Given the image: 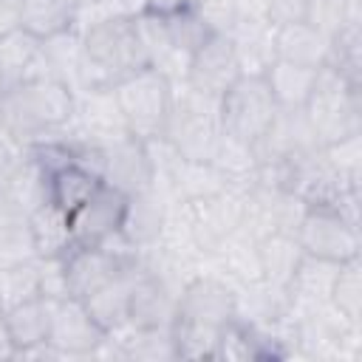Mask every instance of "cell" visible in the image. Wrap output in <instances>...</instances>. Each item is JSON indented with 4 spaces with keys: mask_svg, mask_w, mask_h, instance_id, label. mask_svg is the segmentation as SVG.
<instances>
[{
    "mask_svg": "<svg viewBox=\"0 0 362 362\" xmlns=\"http://www.w3.org/2000/svg\"><path fill=\"white\" fill-rule=\"evenodd\" d=\"M31 260H37V249H34L28 221L23 218V221L0 223V272L20 263H31Z\"/></svg>",
    "mask_w": 362,
    "mask_h": 362,
    "instance_id": "42",
    "label": "cell"
},
{
    "mask_svg": "<svg viewBox=\"0 0 362 362\" xmlns=\"http://www.w3.org/2000/svg\"><path fill=\"white\" fill-rule=\"evenodd\" d=\"M308 204L280 187H263L252 184L243 192V215H240V229H246L255 238L272 235V232H297Z\"/></svg>",
    "mask_w": 362,
    "mask_h": 362,
    "instance_id": "9",
    "label": "cell"
},
{
    "mask_svg": "<svg viewBox=\"0 0 362 362\" xmlns=\"http://www.w3.org/2000/svg\"><path fill=\"white\" fill-rule=\"evenodd\" d=\"M90 3H93V0H76V6H79V8H82V6H90Z\"/></svg>",
    "mask_w": 362,
    "mask_h": 362,
    "instance_id": "54",
    "label": "cell"
},
{
    "mask_svg": "<svg viewBox=\"0 0 362 362\" xmlns=\"http://www.w3.org/2000/svg\"><path fill=\"white\" fill-rule=\"evenodd\" d=\"M161 20H164V28H167L173 45L181 48L184 54H189V57L212 37V31L206 28V23L195 14V8H192L189 3H187L184 8H178V11L161 14Z\"/></svg>",
    "mask_w": 362,
    "mask_h": 362,
    "instance_id": "39",
    "label": "cell"
},
{
    "mask_svg": "<svg viewBox=\"0 0 362 362\" xmlns=\"http://www.w3.org/2000/svg\"><path fill=\"white\" fill-rule=\"evenodd\" d=\"M257 255H260V274L269 283L288 286L300 260L305 257L297 235L291 232H272L257 238Z\"/></svg>",
    "mask_w": 362,
    "mask_h": 362,
    "instance_id": "29",
    "label": "cell"
},
{
    "mask_svg": "<svg viewBox=\"0 0 362 362\" xmlns=\"http://www.w3.org/2000/svg\"><path fill=\"white\" fill-rule=\"evenodd\" d=\"M48 76L42 59V37L25 31L23 25L0 37V88Z\"/></svg>",
    "mask_w": 362,
    "mask_h": 362,
    "instance_id": "19",
    "label": "cell"
},
{
    "mask_svg": "<svg viewBox=\"0 0 362 362\" xmlns=\"http://www.w3.org/2000/svg\"><path fill=\"white\" fill-rule=\"evenodd\" d=\"M113 93L119 99V107L124 113L127 130L136 139H153L161 136L167 113H170V99H173V85L153 68H141L113 85Z\"/></svg>",
    "mask_w": 362,
    "mask_h": 362,
    "instance_id": "6",
    "label": "cell"
},
{
    "mask_svg": "<svg viewBox=\"0 0 362 362\" xmlns=\"http://www.w3.org/2000/svg\"><path fill=\"white\" fill-rule=\"evenodd\" d=\"M189 6L212 34H229L238 23L235 0H189Z\"/></svg>",
    "mask_w": 362,
    "mask_h": 362,
    "instance_id": "45",
    "label": "cell"
},
{
    "mask_svg": "<svg viewBox=\"0 0 362 362\" xmlns=\"http://www.w3.org/2000/svg\"><path fill=\"white\" fill-rule=\"evenodd\" d=\"M76 0H23L20 25L37 37H51L57 31L76 25Z\"/></svg>",
    "mask_w": 362,
    "mask_h": 362,
    "instance_id": "34",
    "label": "cell"
},
{
    "mask_svg": "<svg viewBox=\"0 0 362 362\" xmlns=\"http://www.w3.org/2000/svg\"><path fill=\"white\" fill-rule=\"evenodd\" d=\"M25 221H28V229H31V238H34L37 257L65 255V252L74 246L71 215H68L65 209H59L57 204L45 201V204L37 206Z\"/></svg>",
    "mask_w": 362,
    "mask_h": 362,
    "instance_id": "30",
    "label": "cell"
},
{
    "mask_svg": "<svg viewBox=\"0 0 362 362\" xmlns=\"http://www.w3.org/2000/svg\"><path fill=\"white\" fill-rule=\"evenodd\" d=\"M71 119L74 90L54 76L0 88V124L23 150L42 139L65 136Z\"/></svg>",
    "mask_w": 362,
    "mask_h": 362,
    "instance_id": "1",
    "label": "cell"
},
{
    "mask_svg": "<svg viewBox=\"0 0 362 362\" xmlns=\"http://www.w3.org/2000/svg\"><path fill=\"white\" fill-rule=\"evenodd\" d=\"M277 102L263 76H238L229 90L221 96V127L229 136H238L255 144L272 124Z\"/></svg>",
    "mask_w": 362,
    "mask_h": 362,
    "instance_id": "7",
    "label": "cell"
},
{
    "mask_svg": "<svg viewBox=\"0 0 362 362\" xmlns=\"http://www.w3.org/2000/svg\"><path fill=\"white\" fill-rule=\"evenodd\" d=\"M3 189L14 201V206L28 218L37 206L48 201V175L40 170V164L23 150V156L0 175Z\"/></svg>",
    "mask_w": 362,
    "mask_h": 362,
    "instance_id": "27",
    "label": "cell"
},
{
    "mask_svg": "<svg viewBox=\"0 0 362 362\" xmlns=\"http://www.w3.org/2000/svg\"><path fill=\"white\" fill-rule=\"evenodd\" d=\"M82 34V74L79 88H113L130 74L147 68V57L133 20H99Z\"/></svg>",
    "mask_w": 362,
    "mask_h": 362,
    "instance_id": "2",
    "label": "cell"
},
{
    "mask_svg": "<svg viewBox=\"0 0 362 362\" xmlns=\"http://www.w3.org/2000/svg\"><path fill=\"white\" fill-rule=\"evenodd\" d=\"M71 136H76L82 141H90V144H99V147L130 136L113 88H82V90H74Z\"/></svg>",
    "mask_w": 362,
    "mask_h": 362,
    "instance_id": "10",
    "label": "cell"
},
{
    "mask_svg": "<svg viewBox=\"0 0 362 362\" xmlns=\"http://www.w3.org/2000/svg\"><path fill=\"white\" fill-rule=\"evenodd\" d=\"M0 311H3V303H0Z\"/></svg>",
    "mask_w": 362,
    "mask_h": 362,
    "instance_id": "55",
    "label": "cell"
},
{
    "mask_svg": "<svg viewBox=\"0 0 362 362\" xmlns=\"http://www.w3.org/2000/svg\"><path fill=\"white\" fill-rule=\"evenodd\" d=\"M99 187H102V178H99L93 170H88L85 164L74 161V164L57 170V173L48 178V201L57 204L59 209H65V212L71 215V212H74L76 206H82Z\"/></svg>",
    "mask_w": 362,
    "mask_h": 362,
    "instance_id": "33",
    "label": "cell"
},
{
    "mask_svg": "<svg viewBox=\"0 0 362 362\" xmlns=\"http://www.w3.org/2000/svg\"><path fill=\"white\" fill-rule=\"evenodd\" d=\"M206 272L221 274L232 286H246L260 280V255H257V238L249 235L246 229H235L209 257H206Z\"/></svg>",
    "mask_w": 362,
    "mask_h": 362,
    "instance_id": "21",
    "label": "cell"
},
{
    "mask_svg": "<svg viewBox=\"0 0 362 362\" xmlns=\"http://www.w3.org/2000/svg\"><path fill=\"white\" fill-rule=\"evenodd\" d=\"M20 156H23V147H20V144L6 133V127L0 124V175H3Z\"/></svg>",
    "mask_w": 362,
    "mask_h": 362,
    "instance_id": "48",
    "label": "cell"
},
{
    "mask_svg": "<svg viewBox=\"0 0 362 362\" xmlns=\"http://www.w3.org/2000/svg\"><path fill=\"white\" fill-rule=\"evenodd\" d=\"M337 272H339V263L305 255L300 260L291 283L286 286L288 288V297H291V314H300V311L325 305L331 300V286H334Z\"/></svg>",
    "mask_w": 362,
    "mask_h": 362,
    "instance_id": "25",
    "label": "cell"
},
{
    "mask_svg": "<svg viewBox=\"0 0 362 362\" xmlns=\"http://www.w3.org/2000/svg\"><path fill=\"white\" fill-rule=\"evenodd\" d=\"M25 215L14 206V201L8 198V192L3 189V184H0V223H11V221H23Z\"/></svg>",
    "mask_w": 362,
    "mask_h": 362,
    "instance_id": "49",
    "label": "cell"
},
{
    "mask_svg": "<svg viewBox=\"0 0 362 362\" xmlns=\"http://www.w3.org/2000/svg\"><path fill=\"white\" fill-rule=\"evenodd\" d=\"M223 178L218 175V170L209 161H189L181 158L173 175V198L187 201V198H201V195H212L218 189H223Z\"/></svg>",
    "mask_w": 362,
    "mask_h": 362,
    "instance_id": "37",
    "label": "cell"
},
{
    "mask_svg": "<svg viewBox=\"0 0 362 362\" xmlns=\"http://www.w3.org/2000/svg\"><path fill=\"white\" fill-rule=\"evenodd\" d=\"M325 68L339 74L348 85L362 88V28L345 25L331 37V54Z\"/></svg>",
    "mask_w": 362,
    "mask_h": 362,
    "instance_id": "35",
    "label": "cell"
},
{
    "mask_svg": "<svg viewBox=\"0 0 362 362\" xmlns=\"http://www.w3.org/2000/svg\"><path fill=\"white\" fill-rule=\"evenodd\" d=\"M3 3L11 6V8H17V11H20V6H23V0H3Z\"/></svg>",
    "mask_w": 362,
    "mask_h": 362,
    "instance_id": "53",
    "label": "cell"
},
{
    "mask_svg": "<svg viewBox=\"0 0 362 362\" xmlns=\"http://www.w3.org/2000/svg\"><path fill=\"white\" fill-rule=\"evenodd\" d=\"M348 322L362 325V263L359 257L339 263V272L331 286V300H328Z\"/></svg>",
    "mask_w": 362,
    "mask_h": 362,
    "instance_id": "38",
    "label": "cell"
},
{
    "mask_svg": "<svg viewBox=\"0 0 362 362\" xmlns=\"http://www.w3.org/2000/svg\"><path fill=\"white\" fill-rule=\"evenodd\" d=\"M317 147H320V141H317L303 107H277L269 130L255 141L257 164L277 161V158H297Z\"/></svg>",
    "mask_w": 362,
    "mask_h": 362,
    "instance_id": "16",
    "label": "cell"
},
{
    "mask_svg": "<svg viewBox=\"0 0 362 362\" xmlns=\"http://www.w3.org/2000/svg\"><path fill=\"white\" fill-rule=\"evenodd\" d=\"M189 0H147V11L153 14H170V11H178L184 8Z\"/></svg>",
    "mask_w": 362,
    "mask_h": 362,
    "instance_id": "52",
    "label": "cell"
},
{
    "mask_svg": "<svg viewBox=\"0 0 362 362\" xmlns=\"http://www.w3.org/2000/svg\"><path fill=\"white\" fill-rule=\"evenodd\" d=\"M17 25H20V14H17V8H11V6H6V3L0 0V37L8 34L11 28H17Z\"/></svg>",
    "mask_w": 362,
    "mask_h": 362,
    "instance_id": "51",
    "label": "cell"
},
{
    "mask_svg": "<svg viewBox=\"0 0 362 362\" xmlns=\"http://www.w3.org/2000/svg\"><path fill=\"white\" fill-rule=\"evenodd\" d=\"M37 274H40V297L54 300V303L71 297L68 272H65V255L37 257Z\"/></svg>",
    "mask_w": 362,
    "mask_h": 362,
    "instance_id": "44",
    "label": "cell"
},
{
    "mask_svg": "<svg viewBox=\"0 0 362 362\" xmlns=\"http://www.w3.org/2000/svg\"><path fill=\"white\" fill-rule=\"evenodd\" d=\"M240 68V76H266L272 62L277 59L274 51V23L257 20V23H235V28L226 34Z\"/></svg>",
    "mask_w": 362,
    "mask_h": 362,
    "instance_id": "23",
    "label": "cell"
},
{
    "mask_svg": "<svg viewBox=\"0 0 362 362\" xmlns=\"http://www.w3.org/2000/svg\"><path fill=\"white\" fill-rule=\"evenodd\" d=\"M99 178H102V184H107L124 195H136V192L150 189L153 187V167H150L144 139L124 136L113 144H102Z\"/></svg>",
    "mask_w": 362,
    "mask_h": 362,
    "instance_id": "13",
    "label": "cell"
},
{
    "mask_svg": "<svg viewBox=\"0 0 362 362\" xmlns=\"http://www.w3.org/2000/svg\"><path fill=\"white\" fill-rule=\"evenodd\" d=\"M305 14V0H269V23L286 25L297 23Z\"/></svg>",
    "mask_w": 362,
    "mask_h": 362,
    "instance_id": "46",
    "label": "cell"
},
{
    "mask_svg": "<svg viewBox=\"0 0 362 362\" xmlns=\"http://www.w3.org/2000/svg\"><path fill=\"white\" fill-rule=\"evenodd\" d=\"M170 334L175 345V359H215L221 328L175 317L170 325Z\"/></svg>",
    "mask_w": 362,
    "mask_h": 362,
    "instance_id": "36",
    "label": "cell"
},
{
    "mask_svg": "<svg viewBox=\"0 0 362 362\" xmlns=\"http://www.w3.org/2000/svg\"><path fill=\"white\" fill-rule=\"evenodd\" d=\"M320 150H322V158L328 161V167L342 181L359 187V178H362V133H351L345 139L320 144Z\"/></svg>",
    "mask_w": 362,
    "mask_h": 362,
    "instance_id": "40",
    "label": "cell"
},
{
    "mask_svg": "<svg viewBox=\"0 0 362 362\" xmlns=\"http://www.w3.org/2000/svg\"><path fill=\"white\" fill-rule=\"evenodd\" d=\"M243 192L246 189L223 187V189H218L212 195L187 198V201L175 204V209H178L192 243L198 246V252L204 257H209L235 229H240Z\"/></svg>",
    "mask_w": 362,
    "mask_h": 362,
    "instance_id": "5",
    "label": "cell"
},
{
    "mask_svg": "<svg viewBox=\"0 0 362 362\" xmlns=\"http://www.w3.org/2000/svg\"><path fill=\"white\" fill-rule=\"evenodd\" d=\"M274 51L277 59L305 65V68H322L331 54V37L308 25L305 20L274 25Z\"/></svg>",
    "mask_w": 362,
    "mask_h": 362,
    "instance_id": "24",
    "label": "cell"
},
{
    "mask_svg": "<svg viewBox=\"0 0 362 362\" xmlns=\"http://www.w3.org/2000/svg\"><path fill=\"white\" fill-rule=\"evenodd\" d=\"M303 20L308 25H314L317 31H322L325 37H334L337 31H342L348 25L345 3L342 0H305Z\"/></svg>",
    "mask_w": 362,
    "mask_h": 362,
    "instance_id": "43",
    "label": "cell"
},
{
    "mask_svg": "<svg viewBox=\"0 0 362 362\" xmlns=\"http://www.w3.org/2000/svg\"><path fill=\"white\" fill-rule=\"evenodd\" d=\"M175 317L223 328L229 320H235V286L215 272H198L181 288Z\"/></svg>",
    "mask_w": 362,
    "mask_h": 362,
    "instance_id": "11",
    "label": "cell"
},
{
    "mask_svg": "<svg viewBox=\"0 0 362 362\" xmlns=\"http://www.w3.org/2000/svg\"><path fill=\"white\" fill-rule=\"evenodd\" d=\"M178 294L181 291L175 286H170L164 277H158L141 263V272L130 294L127 322L139 328H170L178 311Z\"/></svg>",
    "mask_w": 362,
    "mask_h": 362,
    "instance_id": "17",
    "label": "cell"
},
{
    "mask_svg": "<svg viewBox=\"0 0 362 362\" xmlns=\"http://www.w3.org/2000/svg\"><path fill=\"white\" fill-rule=\"evenodd\" d=\"M317 74H320V68H305V65L274 59L263 79H266L277 107H305V102L317 85Z\"/></svg>",
    "mask_w": 362,
    "mask_h": 362,
    "instance_id": "32",
    "label": "cell"
},
{
    "mask_svg": "<svg viewBox=\"0 0 362 362\" xmlns=\"http://www.w3.org/2000/svg\"><path fill=\"white\" fill-rule=\"evenodd\" d=\"M235 11H238V23L269 20V0H235Z\"/></svg>",
    "mask_w": 362,
    "mask_h": 362,
    "instance_id": "47",
    "label": "cell"
},
{
    "mask_svg": "<svg viewBox=\"0 0 362 362\" xmlns=\"http://www.w3.org/2000/svg\"><path fill=\"white\" fill-rule=\"evenodd\" d=\"M240 76L232 42L226 34H212L192 57H189V71H187V85H192L195 90L221 99L229 85Z\"/></svg>",
    "mask_w": 362,
    "mask_h": 362,
    "instance_id": "15",
    "label": "cell"
},
{
    "mask_svg": "<svg viewBox=\"0 0 362 362\" xmlns=\"http://www.w3.org/2000/svg\"><path fill=\"white\" fill-rule=\"evenodd\" d=\"M221 133V99L206 96L187 82H175L161 136L181 153V158L209 161Z\"/></svg>",
    "mask_w": 362,
    "mask_h": 362,
    "instance_id": "3",
    "label": "cell"
},
{
    "mask_svg": "<svg viewBox=\"0 0 362 362\" xmlns=\"http://www.w3.org/2000/svg\"><path fill=\"white\" fill-rule=\"evenodd\" d=\"M40 297V274H37V260L20 263L11 269L0 272V303L3 311L11 305H20L25 300Z\"/></svg>",
    "mask_w": 362,
    "mask_h": 362,
    "instance_id": "41",
    "label": "cell"
},
{
    "mask_svg": "<svg viewBox=\"0 0 362 362\" xmlns=\"http://www.w3.org/2000/svg\"><path fill=\"white\" fill-rule=\"evenodd\" d=\"M3 359H17V348H14V339L8 334V325H6V317L0 311V362Z\"/></svg>",
    "mask_w": 362,
    "mask_h": 362,
    "instance_id": "50",
    "label": "cell"
},
{
    "mask_svg": "<svg viewBox=\"0 0 362 362\" xmlns=\"http://www.w3.org/2000/svg\"><path fill=\"white\" fill-rule=\"evenodd\" d=\"M105 328L90 317L88 305L76 297H65L54 303L51 311V331L48 342L57 348V354L65 356H93V351L105 339Z\"/></svg>",
    "mask_w": 362,
    "mask_h": 362,
    "instance_id": "12",
    "label": "cell"
},
{
    "mask_svg": "<svg viewBox=\"0 0 362 362\" xmlns=\"http://www.w3.org/2000/svg\"><path fill=\"white\" fill-rule=\"evenodd\" d=\"M51 311H54V300H45V297H34V300H25V303L3 311L8 334H11L14 348H17V356L34 345L48 342Z\"/></svg>",
    "mask_w": 362,
    "mask_h": 362,
    "instance_id": "28",
    "label": "cell"
},
{
    "mask_svg": "<svg viewBox=\"0 0 362 362\" xmlns=\"http://www.w3.org/2000/svg\"><path fill=\"white\" fill-rule=\"evenodd\" d=\"M303 110L320 144L362 133V88L348 85L325 65L320 68L317 85Z\"/></svg>",
    "mask_w": 362,
    "mask_h": 362,
    "instance_id": "4",
    "label": "cell"
},
{
    "mask_svg": "<svg viewBox=\"0 0 362 362\" xmlns=\"http://www.w3.org/2000/svg\"><path fill=\"white\" fill-rule=\"evenodd\" d=\"M127 195L102 184L82 206L71 212V232H74V246H99L110 235L119 232L122 215H124Z\"/></svg>",
    "mask_w": 362,
    "mask_h": 362,
    "instance_id": "14",
    "label": "cell"
},
{
    "mask_svg": "<svg viewBox=\"0 0 362 362\" xmlns=\"http://www.w3.org/2000/svg\"><path fill=\"white\" fill-rule=\"evenodd\" d=\"M141 272V252L122 266L105 286H99L90 297H85L82 303L88 305L90 317L105 328V331H116L127 322V311H130V294H133V283Z\"/></svg>",
    "mask_w": 362,
    "mask_h": 362,
    "instance_id": "18",
    "label": "cell"
},
{
    "mask_svg": "<svg viewBox=\"0 0 362 362\" xmlns=\"http://www.w3.org/2000/svg\"><path fill=\"white\" fill-rule=\"evenodd\" d=\"M209 164L218 170L223 184L232 187V189H249L257 178L255 144H249L238 136H229V133H221V139H218V144L209 156Z\"/></svg>",
    "mask_w": 362,
    "mask_h": 362,
    "instance_id": "26",
    "label": "cell"
},
{
    "mask_svg": "<svg viewBox=\"0 0 362 362\" xmlns=\"http://www.w3.org/2000/svg\"><path fill=\"white\" fill-rule=\"evenodd\" d=\"M294 235L305 255L334 263L354 260L362 249L359 226L339 215L334 206H308Z\"/></svg>",
    "mask_w": 362,
    "mask_h": 362,
    "instance_id": "8",
    "label": "cell"
},
{
    "mask_svg": "<svg viewBox=\"0 0 362 362\" xmlns=\"http://www.w3.org/2000/svg\"><path fill=\"white\" fill-rule=\"evenodd\" d=\"M291 317V297L286 286L255 280L246 286H235V320L252 325H274Z\"/></svg>",
    "mask_w": 362,
    "mask_h": 362,
    "instance_id": "22",
    "label": "cell"
},
{
    "mask_svg": "<svg viewBox=\"0 0 362 362\" xmlns=\"http://www.w3.org/2000/svg\"><path fill=\"white\" fill-rule=\"evenodd\" d=\"M42 59L48 76L65 82L71 90L79 88L82 74V34L79 28H65L51 37H42Z\"/></svg>",
    "mask_w": 362,
    "mask_h": 362,
    "instance_id": "31",
    "label": "cell"
},
{
    "mask_svg": "<svg viewBox=\"0 0 362 362\" xmlns=\"http://www.w3.org/2000/svg\"><path fill=\"white\" fill-rule=\"evenodd\" d=\"M170 206H173V204H167L156 189H144V192L127 195L119 235H122L133 249H139V252L147 249V246H153V243L161 238V232H164Z\"/></svg>",
    "mask_w": 362,
    "mask_h": 362,
    "instance_id": "20",
    "label": "cell"
}]
</instances>
